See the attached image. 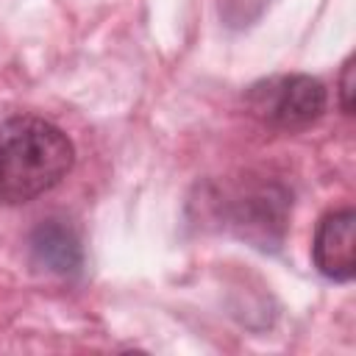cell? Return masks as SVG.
<instances>
[{"label": "cell", "mask_w": 356, "mask_h": 356, "mask_svg": "<svg viewBox=\"0 0 356 356\" xmlns=\"http://www.w3.org/2000/svg\"><path fill=\"white\" fill-rule=\"evenodd\" d=\"M75 161L70 136L31 114L0 125V203H28L53 189Z\"/></svg>", "instance_id": "cell-1"}, {"label": "cell", "mask_w": 356, "mask_h": 356, "mask_svg": "<svg viewBox=\"0 0 356 356\" xmlns=\"http://www.w3.org/2000/svg\"><path fill=\"white\" fill-rule=\"evenodd\" d=\"M250 108L270 125L306 128L325 111V86L312 75L270 78L250 89Z\"/></svg>", "instance_id": "cell-2"}, {"label": "cell", "mask_w": 356, "mask_h": 356, "mask_svg": "<svg viewBox=\"0 0 356 356\" xmlns=\"http://www.w3.org/2000/svg\"><path fill=\"white\" fill-rule=\"evenodd\" d=\"M314 267L331 281H350L356 273V214L353 209L331 211L320 220L314 245Z\"/></svg>", "instance_id": "cell-3"}, {"label": "cell", "mask_w": 356, "mask_h": 356, "mask_svg": "<svg viewBox=\"0 0 356 356\" xmlns=\"http://www.w3.org/2000/svg\"><path fill=\"white\" fill-rule=\"evenodd\" d=\"M31 261L53 275H78L83 267V248L75 228L64 220H44L33 228L31 239Z\"/></svg>", "instance_id": "cell-4"}, {"label": "cell", "mask_w": 356, "mask_h": 356, "mask_svg": "<svg viewBox=\"0 0 356 356\" xmlns=\"http://www.w3.org/2000/svg\"><path fill=\"white\" fill-rule=\"evenodd\" d=\"M339 103L345 114H353V58L345 61L342 81H339Z\"/></svg>", "instance_id": "cell-5"}]
</instances>
